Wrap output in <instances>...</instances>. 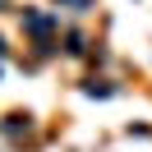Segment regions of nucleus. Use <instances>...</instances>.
<instances>
[{
  "label": "nucleus",
  "instance_id": "obj_1",
  "mask_svg": "<svg viewBox=\"0 0 152 152\" xmlns=\"http://www.w3.org/2000/svg\"><path fill=\"white\" fill-rule=\"evenodd\" d=\"M23 23H28V28L37 32V37H46V32H51V19H42V14H28Z\"/></svg>",
  "mask_w": 152,
  "mask_h": 152
},
{
  "label": "nucleus",
  "instance_id": "obj_2",
  "mask_svg": "<svg viewBox=\"0 0 152 152\" xmlns=\"http://www.w3.org/2000/svg\"><path fill=\"white\" fill-rule=\"evenodd\" d=\"M69 5H88V0H69Z\"/></svg>",
  "mask_w": 152,
  "mask_h": 152
}]
</instances>
